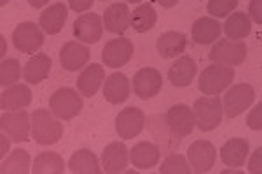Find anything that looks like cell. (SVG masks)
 <instances>
[{"instance_id": "cell-1", "label": "cell", "mask_w": 262, "mask_h": 174, "mask_svg": "<svg viewBox=\"0 0 262 174\" xmlns=\"http://www.w3.org/2000/svg\"><path fill=\"white\" fill-rule=\"evenodd\" d=\"M32 136L37 145H56L63 136V126L60 118L46 108H37L32 113Z\"/></svg>"}, {"instance_id": "cell-2", "label": "cell", "mask_w": 262, "mask_h": 174, "mask_svg": "<svg viewBox=\"0 0 262 174\" xmlns=\"http://www.w3.org/2000/svg\"><path fill=\"white\" fill-rule=\"evenodd\" d=\"M232 80H234V70H231V66L215 63V65L206 66L201 71L200 79H198V87L203 94L217 96L226 89H229Z\"/></svg>"}, {"instance_id": "cell-3", "label": "cell", "mask_w": 262, "mask_h": 174, "mask_svg": "<svg viewBox=\"0 0 262 174\" xmlns=\"http://www.w3.org/2000/svg\"><path fill=\"white\" fill-rule=\"evenodd\" d=\"M82 97L72 87H61L49 97V110L60 120H72L82 110Z\"/></svg>"}, {"instance_id": "cell-4", "label": "cell", "mask_w": 262, "mask_h": 174, "mask_svg": "<svg viewBox=\"0 0 262 174\" xmlns=\"http://www.w3.org/2000/svg\"><path fill=\"white\" fill-rule=\"evenodd\" d=\"M194 115H196V126L203 133L213 131L221 126L222 120V101L215 97H200L194 103Z\"/></svg>"}, {"instance_id": "cell-5", "label": "cell", "mask_w": 262, "mask_h": 174, "mask_svg": "<svg viewBox=\"0 0 262 174\" xmlns=\"http://www.w3.org/2000/svg\"><path fill=\"white\" fill-rule=\"evenodd\" d=\"M253 100H255V91L250 84H236V86L229 87V91L224 96L222 112L226 113L227 118H236L250 107Z\"/></svg>"}, {"instance_id": "cell-6", "label": "cell", "mask_w": 262, "mask_h": 174, "mask_svg": "<svg viewBox=\"0 0 262 174\" xmlns=\"http://www.w3.org/2000/svg\"><path fill=\"white\" fill-rule=\"evenodd\" d=\"M208 58L213 63H219V65L224 66H238L247 59V45H245V42L221 39L215 42Z\"/></svg>"}, {"instance_id": "cell-7", "label": "cell", "mask_w": 262, "mask_h": 174, "mask_svg": "<svg viewBox=\"0 0 262 174\" xmlns=\"http://www.w3.org/2000/svg\"><path fill=\"white\" fill-rule=\"evenodd\" d=\"M12 42H14V47L19 53L32 54L44 45V30H40L39 24L25 21V23H19L14 28V32H12Z\"/></svg>"}, {"instance_id": "cell-8", "label": "cell", "mask_w": 262, "mask_h": 174, "mask_svg": "<svg viewBox=\"0 0 262 174\" xmlns=\"http://www.w3.org/2000/svg\"><path fill=\"white\" fill-rule=\"evenodd\" d=\"M0 127L14 143L28 141L32 131V117L27 112H6L0 117Z\"/></svg>"}, {"instance_id": "cell-9", "label": "cell", "mask_w": 262, "mask_h": 174, "mask_svg": "<svg viewBox=\"0 0 262 174\" xmlns=\"http://www.w3.org/2000/svg\"><path fill=\"white\" fill-rule=\"evenodd\" d=\"M187 159H189V165H191V171L198 174L210 172L215 167L217 150H215V146L210 141L200 139V141H194L187 148Z\"/></svg>"}, {"instance_id": "cell-10", "label": "cell", "mask_w": 262, "mask_h": 174, "mask_svg": "<svg viewBox=\"0 0 262 174\" xmlns=\"http://www.w3.org/2000/svg\"><path fill=\"white\" fill-rule=\"evenodd\" d=\"M168 127L171 129V133L177 138H185V136L192 134L194 126H196V115H194V110H191L187 105L177 103L168 110L166 115H164Z\"/></svg>"}, {"instance_id": "cell-11", "label": "cell", "mask_w": 262, "mask_h": 174, "mask_svg": "<svg viewBox=\"0 0 262 174\" xmlns=\"http://www.w3.org/2000/svg\"><path fill=\"white\" fill-rule=\"evenodd\" d=\"M145 113L137 107H128L116 117V131L122 139H133L145 129Z\"/></svg>"}, {"instance_id": "cell-12", "label": "cell", "mask_w": 262, "mask_h": 174, "mask_svg": "<svg viewBox=\"0 0 262 174\" xmlns=\"http://www.w3.org/2000/svg\"><path fill=\"white\" fill-rule=\"evenodd\" d=\"M133 91L140 100L156 97L163 89V77L156 68H140L133 75Z\"/></svg>"}, {"instance_id": "cell-13", "label": "cell", "mask_w": 262, "mask_h": 174, "mask_svg": "<svg viewBox=\"0 0 262 174\" xmlns=\"http://www.w3.org/2000/svg\"><path fill=\"white\" fill-rule=\"evenodd\" d=\"M131 56H133V42L126 37L108 40L101 51V59L108 68H121L128 65Z\"/></svg>"}, {"instance_id": "cell-14", "label": "cell", "mask_w": 262, "mask_h": 174, "mask_svg": "<svg viewBox=\"0 0 262 174\" xmlns=\"http://www.w3.org/2000/svg\"><path fill=\"white\" fill-rule=\"evenodd\" d=\"M74 35L84 44H96L103 35V19L96 12L81 14L74 23Z\"/></svg>"}, {"instance_id": "cell-15", "label": "cell", "mask_w": 262, "mask_h": 174, "mask_svg": "<svg viewBox=\"0 0 262 174\" xmlns=\"http://www.w3.org/2000/svg\"><path fill=\"white\" fill-rule=\"evenodd\" d=\"M129 162V150L122 141H114L111 145L105 146L101 154V165L103 171L108 174H117L126 171Z\"/></svg>"}, {"instance_id": "cell-16", "label": "cell", "mask_w": 262, "mask_h": 174, "mask_svg": "<svg viewBox=\"0 0 262 174\" xmlns=\"http://www.w3.org/2000/svg\"><path fill=\"white\" fill-rule=\"evenodd\" d=\"M90 61V49L79 42H65L60 51V63L63 70L77 71L82 70Z\"/></svg>"}, {"instance_id": "cell-17", "label": "cell", "mask_w": 262, "mask_h": 174, "mask_svg": "<svg viewBox=\"0 0 262 174\" xmlns=\"http://www.w3.org/2000/svg\"><path fill=\"white\" fill-rule=\"evenodd\" d=\"M103 27L111 33H124L131 27V12L126 2H116L105 9Z\"/></svg>"}, {"instance_id": "cell-18", "label": "cell", "mask_w": 262, "mask_h": 174, "mask_svg": "<svg viewBox=\"0 0 262 174\" xmlns=\"http://www.w3.org/2000/svg\"><path fill=\"white\" fill-rule=\"evenodd\" d=\"M32 103V91L25 84H12V86L4 89L0 94V108L4 112H14V110H23Z\"/></svg>"}, {"instance_id": "cell-19", "label": "cell", "mask_w": 262, "mask_h": 174, "mask_svg": "<svg viewBox=\"0 0 262 174\" xmlns=\"http://www.w3.org/2000/svg\"><path fill=\"white\" fill-rule=\"evenodd\" d=\"M159 157H161V150L158 145L150 141H140L137 143L129 152V160L131 165L140 171H147V169L156 167L159 162Z\"/></svg>"}, {"instance_id": "cell-20", "label": "cell", "mask_w": 262, "mask_h": 174, "mask_svg": "<svg viewBox=\"0 0 262 174\" xmlns=\"http://www.w3.org/2000/svg\"><path fill=\"white\" fill-rule=\"evenodd\" d=\"M196 61L191 56H180L173 61V65L168 70V79L175 87H189L196 77Z\"/></svg>"}, {"instance_id": "cell-21", "label": "cell", "mask_w": 262, "mask_h": 174, "mask_svg": "<svg viewBox=\"0 0 262 174\" xmlns=\"http://www.w3.org/2000/svg\"><path fill=\"white\" fill-rule=\"evenodd\" d=\"M131 94V82L124 73L108 75L103 84V97L112 105L124 103Z\"/></svg>"}, {"instance_id": "cell-22", "label": "cell", "mask_w": 262, "mask_h": 174, "mask_svg": "<svg viewBox=\"0 0 262 174\" xmlns=\"http://www.w3.org/2000/svg\"><path fill=\"white\" fill-rule=\"evenodd\" d=\"M250 152L248 139L245 138H232L226 141L221 148V159L227 167H242Z\"/></svg>"}, {"instance_id": "cell-23", "label": "cell", "mask_w": 262, "mask_h": 174, "mask_svg": "<svg viewBox=\"0 0 262 174\" xmlns=\"http://www.w3.org/2000/svg\"><path fill=\"white\" fill-rule=\"evenodd\" d=\"M105 79V70L103 66L98 63H91L90 66H86L81 71L77 79V89L81 91V94L84 97H93L96 92L100 91L101 84Z\"/></svg>"}, {"instance_id": "cell-24", "label": "cell", "mask_w": 262, "mask_h": 174, "mask_svg": "<svg viewBox=\"0 0 262 174\" xmlns=\"http://www.w3.org/2000/svg\"><path fill=\"white\" fill-rule=\"evenodd\" d=\"M67 16H69L67 6L63 2H56V4H53V6H49L48 9L42 11V14L39 18V24L48 35H56V33H60L63 27H65Z\"/></svg>"}, {"instance_id": "cell-25", "label": "cell", "mask_w": 262, "mask_h": 174, "mask_svg": "<svg viewBox=\"0 0 262 174\" xmlns=\"http://www.w3.org/2000/svg\"><path fill=\"white\" fill-rule=\"evenodd\" d=\"M185 47H187V37L180 32H166L156 42V49L164 59L182 56Z\"/></svg>"}, {"instance_id": "cell-26", "label": "cell", "mask_w": 262, "mask_h": 174, "mask_svg": "<svg viewBox=\"0 0 262 174\" xmlns=\"http://www.w3.org/2000/svg\"><path fill=\"white\" fill-rule=\"evenodd\" d=\"M51 58L46 53H39L32 56L23 66V79L28 84H40L49 77Z\"/></svg>"}, {"instance_id": "cell-27", "label": "cell", "mask_w": 262, "mask_h": 174, "mask_svg": "<svg viewBox=\"0 0 262 174\" xmlns=\"http://www.w3.org/2000/svg\"><path fill=\"white\" fill-rule=\"evenodd\" d=\"M221 32H222V27L215 21V18H200L196 23L192 24L191 28V35H192V40L196 44H212L221 37Z\"/></svg>"}, {"instance_id": "cell-28", "label": "cell", "mask_w": 262, "mask_h": 174, "mask_svg": "<svg viewBox=\"0 0 262 174\" xmlns=\"http://www.w3.org/2000/svg\"><path fill=\"white\" fill-rule=\"evenodd\" d=\"M69 169L74 174H98L101 172V167L98 164V159L91 150H77L69 160Z\"/></svg>"}, {"instance_id": "cell-29", "label": "cell", "mask_w": 262, "mask_h": 174, "mask_svg": "<svg viewBox=\"0 0 262 174\" xmlns=\"http://www.w3.org/2000/svg\"><path fill=\"white\" fill-rule=\"evenodd\" d=\"M32 171L33 174H63L65 172V162L56 152H40L33 159Z\"/></svg>"}, {"instance_id": "cell-30", "label": "cell", "mask_w": 262, "mask_h": 174, "mask_svg": "<svg viewBox=\"0 0 262 174\" xmlns=\"http://www.w3.org/2000/svg\"><path fill=\"white\" fill-rule=\"evenodd\" d=\"M224 32H226L227 39L231 40H243L250 35L252 32V23L245 12H234L226 19L224 24Z\"/></svg>"}, {"instance_id": "cell-31", "label": "cell", "mask_w": 262, "mask_h": 174, "mask_svg": "<svg viewBox=\"0 0 262 174\" xmlns=\"http://www.w3.org/2000/svg\"><path fill=\"white\" fill-rule=\"evenodd\" d=\"M158 14L150 4H140L133 12H131V28L138 33H145L154 28Z\"/></svg>"}, {"instance_id": "cell-32", "label": "cell", "mask_w": 262, "mask_h": 174, "mask_svg": "<svg viewBox=\"0 0 262 174\" xmlns=\"http://www.w3.org/2000/svg\"><path fill=\"white\" fill-rule=\"evenodd\" d=\"M30 171V154L27 150H19V148L12 152L2 162V167H0L2 174H28Z\"/></svg>"}, {"instance_id": "cell-33", "label": "cell", "mask_w": 262, "mask_h": 174, "mask_svg": "<svg viewBox=\"0 0 262 174\" xmlns=\"http://www.w3.org/2000/svg\"><path fill=\"white\" fill-rule=\"evenodd\" d=\"M23 75V68H21L18 59H4L0 63V86L9 87L12 84H16L19 77Z\"/></svg>"}, {"instance_id": "cell-34", "label": "cell", "mask_w": 262, "mask_h": 174, "mask_svg": "<svg viewBox=\"0 0 262 174\" xmlns=\"http://www.w3.org/2000/svg\"><path fill=\"white\" fill-rule=\"evenodd\" d=\"M161 174H189L191 172V165H187L184 155L180 154H170L164 159V162L159 167Z\"/></svg>"}, {"instance_id": "cell-35", "label": "cell", "mask_w": 262, "mask_h": 174, "mask_svg": "<svg viewBox=\"0 0 262 174\" xmlns=\"http://www.w3.org/2000/svg\"><path fill=\"white\" fill-rule=\"evenodd\" d=\"M239 0H208L206 9L213 18H226L238 7Z\"/></svg>"}, {"instance_id": "cell-36", "label": "cell", "mask_w": 262, "mask_h": 174, "mask_svg": "<svg viewBox=\"0 0 262 174\" xmlns=\"http://www.w3.org/2000/svg\"><path fill=\"white\" fill-rule=\"evenodd\" d=\"M247 126L253 131L262 129V103H257V107L248 113L247 117Z\"/></svg>"}, {"instance_id": "cell-37", "label": "cell", "mask_w": 262, "mask_h": 174, "mask_svg": "<svg viewBox=\"0 0 262 174\" xmlns=\"http://www.w3.org/2000/svg\"><path fill=\"white\" fill-rule=\"evenodd\" d=\"M93 4H95V0H69L70 9L79 12V14H81V12L90 11L93 7Z\"/></svg>"}, {"instance_id": "cell-38", "label": "cell", "mask_w": 262, "mask_h": 174, "mask_svg": "<svg viewBox=\"0 0 262 174\" xmlns=\"http://www.w3.org/2000/svg\"><path fill=\"white\" fill-rule=\"evenodd\" d=\"M260 157H262V148H257L252 155L250 164H248V171H250L252 174H260V171H262L260 169Z\"/></svg>"}, {"instance_id": "cell-39", "label": "cell", "mask_w": 262, "mask_h": 174, "mask_svg": "<svg viewBox=\"0 0 262 174\" xmlns=\"http://www.w3.org/2000/svg\"><path fill=\"white\" fill-rule=\"evenodd\" d=\"M260 4L262 0H252L250 2V16L257 24L262 23V16H260Z\"/></svg>"}, {"instance_id": "cell-40", "label": "cell", "mask_w": 262, "mask_h": 174, "mask_svg": "<svg viewBox=\"0 0 262 174\" xmlns=\"http://www.w3.org/2000/svg\"><path fill=\"white\" fill-rule=\"evenodd\" d=\"M156 2H158L159 6L170 9V7H173V6H177V4H179V0H156Z\"/></svg>"}, {"instance_id": "cell-41", "label": "cell", "mask_w": 262, "mask_h": 174, "mask_svg": "<svg viewBox=\"0 0 262 174\" xmlns=\"http://www.w3.org/2000/svg\"><path fill=\"white\" fill-rule=\"evenodd\" d=\"M48 2L49 0H28V4H30L33 9H40V7H44Z\"/></svg>"}, {"instance_id": "cell-42", "label": "cell", "mask_w": 262, "mask_h": 174, "mask_svg": "<svg viewBox=\"0 0 262 174\" xmlns=\"http://www.w3.org/2000/svg\"><path fill=\"white\" fill-rule=\"evenodd\" d=\"M126 2H129V4H138V2H142V0H126Z\"/></svg>"}, {"instance_id": "cell-43", "label": "cell", "mask_w": 262, "mask_h": 174, "mask_svg": "<svg viewBox=\"0 0 262 174\" xmlns=\"http://www.w3.org/2000/svg\"><path fill=\"white\" fill-rule=\"evenodd\" d=\"M6 2H9V0H0V4H2V6H4Z\"/></svg>"}]
</instances>
